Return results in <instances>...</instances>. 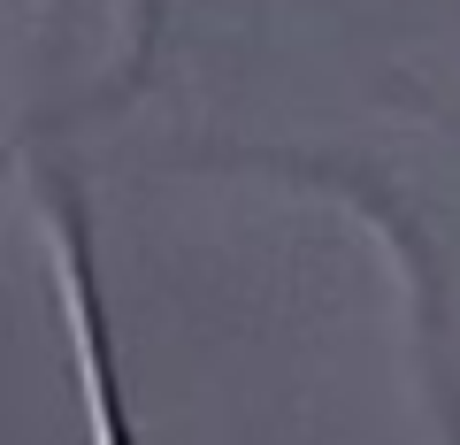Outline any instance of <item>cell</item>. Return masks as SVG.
<instances>
[{
  "label": "cell",
  "instance_id": "6da1fadb",
  "mask_svg": "<svg viewBox=\"0 0 460 445\" xmlns=\"http://www.w3.org/2000/svg\"><path fill=\"white\" fill-rule=\"evenodd\" d=\"M54 277H62V323H69V361H77V399H84V445H138L123 369H115V330L93 277V246H84L69 208L54 215Z\"/></svg>",
  "mask_w": 460,
  "mask_h": 445
}]
</instances>
